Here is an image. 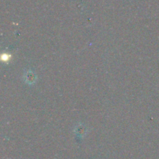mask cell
I'll return each mask as SVG.
<instances>
[{
  "instance_id": "obj_1",
  "label": "cell",
  "mask_w": 159,
  "mask_h": 159,
  "mask_svg": "<svg viewBox=\"0 0 159 159\" xmlns=\"http://www.w3.org/2000/svg\"><path fill=\"white\" fill-rule=\"evenodd\" d=\"M36 79H37V77H36V75L32 71H26V74L24 75V80L26 83L30 84H34V82H36Z\"/></svg>"
},
{
  "instance_id": "obj_2",
  "label": "cell",
  "mask_w": 159,
  "mask_h": 159,
  "mask_svg": "<svg viewBox=\"0 0 159 159\" xmlns=\"http://www.w3.org/2000/svg\"><path fill=\"white\" fill-rule=\"evenodd\" d=\"M75 133L77 134L78 135H79L80 137H82L84 136V135H85V134H86L87 128L85 127V126L83 125V124H79V125H78L77 127H75Z\"/></svg>"
}]
</instances>
